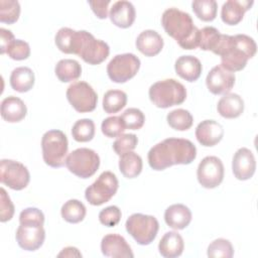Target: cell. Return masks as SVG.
I'll use <instances>...</instances> for the list:
<instances>
[{"mask_svg":"<svg viewBox=\"0 0 258 258\" xmlns=\"http://www.w3.org/2000/svg\"><path fill=\"white\" fill-rule=\"evenodd\" d=\"M256 169V161L252 151L246 147L239 148L233 156L232 170L239 180L251 178Z\"/></svg>","mask_w":258,"mask_h":258,"instance_id":"cell-16","label":"cell"},{"mask_svg":"<svg viewBox=\"0 0 258 258\" xmlns=\"http://www.w3.org/2000/svg\"><path fill=\"white\" fill-rule=\"evenodd\" d=\"M1 191V203H0V221L2 223H5L7 221H10L14 215V206L9 198V196L7 195L6 190L1 187L0 189Z\"/></svg>","mask_w":258,"mask_h":258,"instance_id":"cell-43","label":"cell"},{"mask_svg":"<svg viewBox=\"0 0 258 258\" xmlns=\"http://www.w3.org/2000/svg\"><path fill=\"white\" fill-rule=\"evenodd\" d=\"M127 95L121 90H110L103 97V109L108 114H114L126 106Z\"/></svg>","mask_w":258,"mask_h":258,"instance_id":"cell-31","label":"cell"},{"mask_svg":"<svg viewBox=\"0 0 258 258\" xmlns=\"http://www.w3.org/2000/svg\"><path fill=\"white\" fill-rule=\"evenodd\" d=\"M8 56L14 60H23L30 55L29 44L21 39H15L8 47Z\"/></svg>","mask_w":258,"mask_h":258,"instance_id":"cell-41","label":"cell"},{"mask_svg":"<svg viewBox=\"0 0 258 258\" xmlns=\"http://www.w3.org/2000/svg\"><path fill=\"white\" fill-rule=\"evenodd\" d=\"M103 134L109 138L118 137L126 130L120 116H111L103 120L101 124Z\"/></svg>","mask_w":258,"mask_h":258,"instance_id":"cell-39","label":"cell"},{"mask_svg":"<svg viewBox=\"0 0 258 258\" xmlns=\"http://www.w3.org/2000/svg\"><path fill=\"white\" fill-rule=\"evenodd\" d=\"M207 254L212 258H231L234 255V249L229 240L219 238L209 245Z\"/></svg>","mask_w":258,"mask_h":258,"instance_id":"cell-36","label":"cell"},{"mask_svg":"<svg viewBox=\"0 0 258 258\" xmlns=\"http://www.w3.org/2000/svg\"><path fill=\"white\" fill-rule=\"evenodd\" d=\"M256 50V42L246 34H222L215 54L221 56V66L233 73L242 71L247 61L255 55Z\"/></svg>","mask_w":258,"mask_h":258,"instance_id":"cell-2","label":"cell"},{"mask_svg":"<svg viewBox=\"0 0 258 258\" xmlns=\"http://www.w3.org/2000/svg\"><path fill=\"white\" fill-rule=\"evenodd\" d=\"M42 158L50 167H61L66 164L69 143L66 134L60 130H49L41 139Z\"/></svg>","mask_w":258,"mask_h":258,"instance_id":"cell-7","label":"cell"},{"mask_svg":"<svg viewBox=\"0 0 258 258\" xmlns=\"http://www.w3.org/2000/svg\"><path fill=\"white\" fill-rule=\"evenodd\" d=\"M118 186L119 182L116 175L111 171H104L86 188L85 198L92 206H101L115 196Z\"/></svg>","mask_w":258,"mask_h":258,"instance_id":"cell-10","label":"cell"},{"mask_svg":"<svg viewBox=\"0 0 258 258\" xmlns=\"http://www.w3.org/2000/svg\"><path fill=\"white\" fill-rule=\"evenodd\" d=\"M66 166L78 177L89 178L98 170L100 157L93 149L78 148L67 156Z\"/></svg>","mask_w":258,"mask_h":258,"instance_id":"cell-8","label":"cell"},{"mask_svg":"<svg viewBox=\"0 0 258 258\" xmlns=\"http://www.w3.org/2000/svg\"><path fill=\"white\" fill-rule=\"evenodd\" d=\"M164 221L168 227L174 230H182L189 225L191 212L182 204H174L165 210Z\"/></svg>","mask_w":258,"mask_h":258,"instance_id":"cell-23","label":"cell"},{"mask_svg":"<svg viewBox=\"0 0 258 258\" xmlns=\"http://www.w3.org/2000/svg\"><path fill=\"white\" fill-rule=\"evenodd\" d=\"M191 7L198 18L203 21H213L217 16L218 4L215 0H196Z\"/></svg>","mask_w":258,"mask_h":258,"instance_id":"cell-35","label":"cell"},{"mask_svg":"<svg viewBox=\"0 0 258 258\" xmlns=\"http://www.w3.org/2000/svg\"><path fill=\"white\" fill-rule=\"evenodd\" d=\"M140 68V59L133 53L115 55L107 66V74L114 83H126L132 79Z\"/></svg>","mask_w":258,"mask_h":258,"instance_id":"cell-11","label":"cell"},{"mask_svg":"<svg viewBox=\"0 0 258 258\" xmlns=\"http://www.w3.org/2000/svg\"><path fill=\"white\" fill-rule=\"evenodd\" d=\"M138 143L137 136L132 133L121 134L117 137V139L113 143V149L117 155H122L126 152L132 151L136 148Z\"/></svg>","mask_w":258,"mask_h":258,"instance_id":"cell-40","label":"cell"},{"mask_svg":"<svg viewBox=\"0 0 258 258\" xmlns=\"http://www.w3.org/2000/svg\"><path fill=\"white\" fill-rule=\"evenodd\" d=\"M168 125L178 131H185L192 126L194 117L192 115L184 109H175L169 112L166 116Z\"/></svg>","mask_w":258,"mask_h":258,"instance_id":"cell-32","label":"cell"},{"mask_svg":"<svg viewBox=\"0 0 258 258\" xmlns=\"http://www.w3.org/2000/svg\"><path fill=\"white\" fill-rule=\"evenodd\" d=\"M222 39V33L213 27V26H206L200 29V40H199V47L203 50H211L212 52H216L220 41Z\"/></svg>","mask_w":258,"mask_h":258,"instance_id":"cell-33","label":"cell"},{"mask_svg":"<svg viewBox=\"0 0 258 258\" xmlns=\"http://www.w3.org/2000/svg\"><path fill=\"white\" fill-rule=\"evenodd\" d=\"M174 70L181 79L191 83L196 82L200 78L203 67L200 59L196 56L181 55L176 59L174 63Z\"/></svg>","mask_w":258,"mask_h":258,"instance_id":"cell-22","label":"cell"},{"mask_svg":"<svg viewBox=\"0 0 258 258\" xmlns=\"http://www.w3.org/2000/svg\"><path fill=\"white\" fill-rule=\"evenodd\" d=\"M197 157L194 143L183 138H167L148 151V163L154 170H163L174 164H189Z\"/></svg>","mask_w":258,"mask_h":258,"instance_id":"cell-1","label":"cell"},{"mask_svg":"<svg viewBox=\"0 0 258 258\" xmlns=\"http://www.w3.org/2000/svg\"><path fill=\"white\" fill-rule=\"evenodd\" d=\"M142 159L137 153L129 151L120 155L119 169L126 178L138 176L142 171Z\"/></svg>","mask_w":258,"mask_h":258,"instance_id":"cell-29","label":"cell"},{"mask_svg":"<svg viewBox=\"0 0 258 258\" xmlns=\"http://www.w3.org/2000/svg\"><path fill=\"white\" fill-rule=\"evenodd\" d=\"M149 99L158 108L166 109L182 104L186 99L184 86L174 79L158 81L150 86Z\"/></svg>","mask_w":258,"mask_h":258,"instance_id":"cell-6","label":"cell"},{"mask_svg":"<svg viewBox=\"0 0 258 258\" xmlns=\"http://www.w3.org/2000/svg\"><path fill=\"white\" fill-rule=\"evenodd\" d=\"M126 129L138 130L142 128L145 121L143 112L137 108H129L120 116Z\"/></svg>","mask_w":258,"mask_h":258,"instance_id":"cell-38","label":"cell"},{"mask_svg":"<svg viewBox=\"0 0 258 258\" xmlns=\"http://www.w3.org/2000/svg\"><path fill=\"white\" fill-rule=\"evenodd\" d=\"M161 24L165 32L176 40L183 49L199 47L200 29L194 24L191 16L177 8L166 9L161 16Z\"/></svg>","mask_w":258,"mask_h":258,"instance_id":"cell-4","label":"cell"},{"mask_svg":"<svg viewBox=\"0 0 258 258\" xmlns=\"http://www.w3.org/2000/svg\"><path fill=\"white\" fill-rule=\"evenodd\" d=\"M57 257H82V254L76 247H66L57 254Z\"/></svg>","mask_w":258,"mask_h":258,"instance_id":"cell-46","label":"cell"},{"mask_svg":"<svg viewBox=\"0 0 258 258\" xmlns=\"http://www.w3.org/2000/svg\"><path fill=\"white\" fill-rule=\"evenodd\" d=\"M55 76L62 83H69L78 80L82 74L81 64L71 58L60 59L54 69Z\"/></svg>","mask_w":258,"mask_h":258,"instance_id":"cell-28","label":"cell"},{"mask_svg":"<svg viewBox=\"0 0 258 258\" xmlns=\"http://www.w3.org/2000/svg\"><path fill=\"white\" fill-rule=\"evenodd\" d=\"M26 113V105L18 97L9 96L1 102V116L7 122H20L24 119Z\"/></svg>","mask_w":258,"mask_h":258,"instance_id":"cell-24","label":"cell"},{"mask_svg":"<svg viewBox=\"0 0 258 258\" xmlns=\"http://www.w3.org/2000/svg\"><path fill=\"white\" fill-rule=\"evenodd\" d=\"M135 44L137 49L145 56H154L161 51L163 39L155 30L147 29L137 36Z\"/></svg>","mask_w":258,"mask_h":258,"instance_id":"cell-21","label":"cell"},{"mask_svg":"<svg viewBox=\"0 0 258 258\" xmlns=\"http://www.w3.org/2000/svg\"><path fill=\"white\" fill-rule=\"evenodd\" d=\"M64 53L79 55L89 64H99L103 62L110 53L109 45L86 30L71 29L63 40Z\"/></svg>","mask_w":258,"mask_h":258,"instance_id":"cell-3","label":"cell"},{"mask_svg":"<svg viewBox=\"0 0 258 258\" xmlns=\"http://www.w3.org/2000/svg\"><path fill=\"white\" fill-rule=\"evenodd\" d=\"M73 138L78 142L91 141L95 136V123L91 119H80L72 128Z\"/></svg>","mask_w":258,"mask_h":258,"instance_id":"cell-34","label":"cell"},{"mask_svg":"<svg viewBox=\"0 0 258 258\" xmlns=\"http://www.w3.org/2000/svg\"><path fill=\"white\" fill-rule=\"evenodd\" d=\"M11 88L19 93H25L34 86V73L27 67H19L12 71L10 75Z\"/></svg>","mask_w":258,"mask_h":258,"instance_id":"cell-27","label":"cell"},{"mask_svg":"<svg viewBox=\"0 0 258 258\" xmlns=\"http://www.w3.org/2000/svg\"><path fill=\"white\" fill-rule=\"evenodd\" d=\"M15 40L13 33L5 28H0V52L4 54L7 52L9 45Z\"/></svg>","mask_w":258,"mask_h":258,"instance_id":"cell-45","label":"cell"},{"mask_svg":"<svg viewBox=\"0 0 258 258\" xmlns=\"http://www.w3.org/2000/svg\"><path fill=\"white\" fill-rule=\"evenodd\" d=\"M109 16L113 24L116 26L120 28H128L133 24L136 12L131 2L121 0L112 5Z\"/></svg>","mask_w":258,"mask_h":258,"instance_id":"cell-20","label":"cell"},{"mask_svg":"<svg viewBox=\"0 0 258 258\" xmlns=\"http://www.w3.org/2000/svg\"><path fill=\"white\" fill-rule=\"evenodd\" d=\"M86 207L78 200H70L66 202L60 210L62 219L71 224H77L82 222L86 217Z\"/></svg>","mask_w":258,"mask_h":258,"instance_id":"cell-30","label":"cell"},{"mask_svg":"<svg viewBox=\"0 0 258 258\" xmlns=\"http://www.w3.org/2000/svg\"><path fill=\"white\" fill-rule=\"evenodd\" d=\"M200 184L206 188H215L224 179V165L217 156H206L197 169Z\"/></svg>","mask_w":258,"mask_h":258,"instance_id":"cell-14","label":"cell"},{"mask_svg":"<svg viewBox=\"0 0 258 258\" xmlns=\"http://www.w3.org/2000/svg\"><path fill=\"white\" fill-rule=\"evenodd\" d=\"M19 223L15 235L19 247L26 251L40 248L45 239L43 213L37 208L24 209L19 215Z\"/></svg>","mask_w":258,"mask_h":258,"instance_id":"cell-5","label":"cell"},{"mask_svg":"<svg viewBox=\"0 0 258 258\" xmlns=\"http://www.w3.org/2000/svg\"><path fill=\"white\" fill-rule=\"evenodd\" d=\"M224 136L223 126L215 120H204L196 128V137L203 146L211 147L218 144Z\"/></svg>","mask_w":258,"mask_h":258,"instance_id":"cell-18","label":"cell"},{"mask_svg":"<svg viewBox=\"0 0 258 258\" xmlns=\"http://www.w3.org/2000/svg\"><path fill=\"white\" fill-rule=\"evenodd\" d=\"M234 73L224 69L221 64L214 67L206 78L208 90L214 95L228 94L235 85Z\"/></svg>","mask_w":258,"mask_h":258,"instance_id":"cell-15","label":"cell"},{"mask_svg":"<svg viewBox=\"0 0 258 258\" xmlns=\"http://www.w3.org/2000/svg\"><path fill=\"white\" fill-rule=\"evenodd\" d=\"M184 243L182 237L174 231L163 235L158 244V250L161 256L165 258H175L182 254Z\"/></svg>","mask_w":258,"mask_h":258,"instance_id":"cell-26","label":"cell"},{"mask_svg":"<svg viewBox=\"0 0 258 258\" xmlns=\"http://www.w3.org/2000/svg\"><path fill=\"white\" fill-rule=\"evenodd\" d=\"M121 210L117 206H109L99 213V221L107 227L116 226L121 220Z\"/></svg>","mask_w":258,"mask_h":258,"instance_id":"cell-42","label":"cell"},{"mask_svg":"<svg viewBox=\"0 0 258 258\" xmlns=\"http://www.w3.org/2000/svg\"><path fill=\"white\" fill-rule=\"evenodd\" d=\"M20 15V5L18 1L1 0L0 1V21L2 23L12 24L16 22Z\"/></svg>","mask_w":258,"mask_h":258,"instance_id":"cell-37","label":"cell"},{"mask_svg":"<svg viewBox=\"0 0 258 258\" xmlns=\"http://www.w3.org/2000/svg\"><path fill=\"white\" fill-rule=\"evenodd\" d=\"M67 99L79 113L92 112L96 109L98 96L91 85L86 82H75L67 90Z\"/></svg>","mask_w":258,"mask_h":258,"instance_id":"cell-12","label":"cell"},{"mask_svg":"<svg viewBox=\"0 0 258 258\" xmlns=\"http://www.w3.org/2000/svg\"><path fill=\"white\" fill-rule=\"evenodd\" d=\"M253 1L248 0H228L226 1L221 10V18L224 23L228 25H236L242 21L244 14L248 11Z\"/></svg>","mask_w":258,"mask_h":258,"instance_id":"cell-19","label":"cell"},{"mask_svg":"<svg viewBox=\"0 0 258 258\" xmlns=\"http://www.w3.org/2000/svg\"><path fill=\"white\" fill-rule=\"evenodd\" d=\"M103 255L113 258H132L134 254L127 241L118 234H108L101 241Z\"/></svg>","mask_w":258,"mask_h":258,"instance_id":"cell-17","label":"cell"},{"mask_svg":"<svg viewBox=\"0 0 258 258\" xmlns=\"http://www.w3.org/2000/svg\"><path fill=\"white\" fill-rule=\"evenodd\" d=\"M125 228L139 245H149L156 238L159 224L155 217L138 213L127 219Z\"/></svg>","mask_w":258,"mask_h":258,"instance_id":"cell-9","label":"cell"},{"mask_svg":"<svg viewBox=\"0 0 258 258\" xmlns=\"http://www.w3.org/2000/svg\"><path fill=\"white\" fill-rule=\"evenodd\" d=\"M218 113L227 119H233L239 117L244 111L243 99L235 93L225 94L218 102Z\"/></svg>","mask_w":258,"mask_h":258,"instance_id":"cell-25","label":"cell"},{"mask_svg":"<svg viewBox=\"0 0 258 258\" xmlns=\"http://www.w3.org/2000/svg\"><path fill=\"white\" fill-rule=\"evenodd\" d=\"M0 180L11 189L21 190L28 185L30 174L24 164L11 159H2L0 162Z\"/></svg>","mask_w":258,"mask_h":258,"instance_id":"cell-13","label":"cell"},{"mask_svg":"<svg viewBox=\"0 0 258 258\" xmlns=\"http://www.w3.org/2000/svg\"><path fill=\"white\" fill-rule=\"evenodd\" d=\"M110 4L109 0H95L89 1V5L91 6L95 15L100 19H105L108 17V6Z\"/></svg>","mask_w":258,"mask_h":258,"instance_id":"cell-44","label":"cell"}]
</instances>
